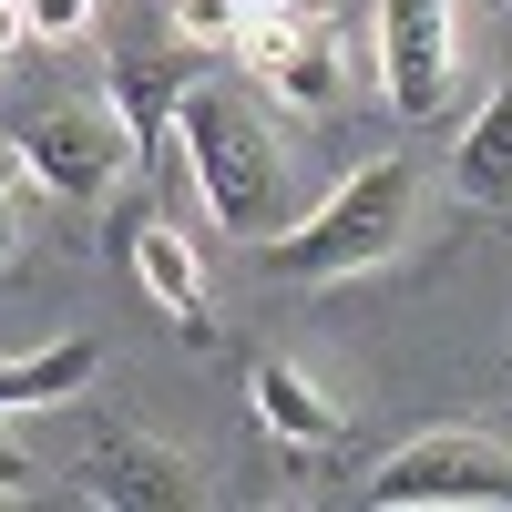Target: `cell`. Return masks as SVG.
Wrapping results in <instances>:
<instances>
[{
	"label": "cell",
	"mask_w": 512,
	"mask_h": 512,
	"mask_svg": "<svg viewBox=\"0 0 512 512\" xmlns=\"http://www.w3.org/2000/svg\"><path fill=\"white\" fill-rule=\"evenodd\" d=\"M420 226V164L410 154H369L349 185H328L308 216H287L277 236H256L277 277L297 287H328V277H359V267H390Z\"/></svg>",
	"instance_id": "cell-1"
},
{
	"label": "cell",
	"mask_w": 512,
	"mask_h": 512,
	"mask_svg": "<svg viewBox=\"0 0 512 512\" xmlns=\"http://www.w3.org/2000/svg\"><path fill=\"white\" fill-rule=\"evenodd\" d=\"M175 144H185V175H195V205L216 216L226 236H277L287 226V154L267 134V113L226 82H185L175 103Z\"/></svg>",
	"instance_id": "cell-2"
},
{
	"label": "cell",
	"mask_w": 512,
	"mask_h": 512,
	"mask_svg": "<svg viewBox=\"0 0 512 512\" xmlns=\"http://www.w3.org/2000/svg\"><path fill=\"white\" fill-rule=\"evenodd\" d=\"M359 502L369 512H512V461L472 431H431L379 461L359 482Z\"/></svg>",
	"instance_id": "cell-3"
},
{
	"label": "cell",
	"mask_w": 512,
	"mask_h": 512,
	"mask_svg": "<svg viewBox=\"0 0 512 512\" xmlns=\"http://www.w3.org/2000/svg\"><path fill=\"white\" fill-rule=\"evenodd\" d=\"M21 154H31V175H41L52 205H103V195L144 164V144H134V123H123L113 93H103V103H52V113H31V123H21Z\"/></svg>",
	"instance_id": "cell-4"
},
{
	"label": "cell",
	"mask_w": 512,
	"mask_h": 512,
	"mask_svg": "<svg viewBox=\"0 0 512 512\" xmlns=\"http://www.w3.org/2000/svg\"><path fill=\"white\" fill-rule=\"evenodd\" d=\"M461 82V0H379V93L400 123H431Z\"/></svg>",
	"instance_id": "cell-5"
},
{
	"label": "cell",
	"mask_w": 512,
	"mask_h": 512,
	"mask_svg": "<svg viewBox=\"0 0 512 512\" xmlns=\"http://www.w3.org/2000/svg\"><path fill=\"white\" fill-rule=\"evenodd\" d=\"M82 502H103V512H195L205 502V472L175 441L103 420V431L82 441Z\"/></svg>",
	"instance_id": "cell-6"
},
{
	"label": "cell",
	"mask_w": 512,
	"mask_h": 512,
	"mask_svg": "<svg viewBox=\"0 0 512 512\" xmlns=\"http://www.w3.org/2000/svg\"><path fill=\"white\" fill-rule=\"evenodd\" d=\"M246 410H256V431H267L277 451H297V461L349 451V410H338L297 359H256V369H246Z\"/></svg>",
	"instance_id": "cell-7"
},
{
	"label": "cell",
	"mask_w": 512,
	"mask_h": 512,
	"mask_svg": "<svg viewBox=\"0 0 512 512\" xmlns=\"http://www.w3.org/2000/svg\"><path fill=\"white\" fill-rule=\"evenodd\" d=\"M236 62L267 82L277 103H297V113H328V103H338V52L308 41L297 21H246V31H236Z\"/></svg>",
	"instance_id": "cell-8"
},
{
	"label": "cell",
	"mask_w": 512,
	"mask_h": 512,
	"mask_svg": "<svg viewBox=\"0 0 512 512\" xmlns=\"http://www.w3.org/2000/svg\"><path fill=\"white\" fill-rule=\"evenodd\" d=\"M123 267H134L144 297L185 328V349H205V338H216V318H205V267H195V246H185L175 226H123Z\"/></svg>",
	"instance_id": "cell-9"
},
{
	"label": "cell",
	"mask_w": 512,
	"mask_h": 512,
	"mask_svg": "<svg viewBox=\"0 0 512 512\" xmlns=\"http://www.w3.org/2000/svg\"><path fill=\"white\" fill-rule=\"evenodd\" d=\"M93 369H103L93 338H52V349H31V359H0V410H52L72 390H93Z\"/></svg>",
	"instance_id": "cell-10"
},
{
	"label": "cell",
	"mask_w": 512,
	"mask_h": 512,
	"mask_svg": "<svg viewBox=\"0 0 512 512\" xmlns=\"http://www.w3.org/2000/svg\"><path fill=\"white\" fill-rule=\"evenodd\" d=\"M451 195L461 205H512V93H492L472 113V134L451 154Z\"/></svg>",
	"instance_id": "cell-11"
},
{
	"label": "cell",
	"mask_w": 512,
	"mask_h": 512,
	"mask_svg": "<svg viewBox=\"0 0 512 512\" xmlns=\"http://www.w3.org/2000/svg\"><path fill=\"white\" fill-rule=\"evenodd\" d=\"M175 41H205V52H236V31H246V0H175Z\"/></svg>",
	"instance_id": "cell-12"
},
{
	"label": "cell",
	"mask_w": 512,
	"mask_h": 512,
	"mask_svg": "<svg viewBox=\"0 0 512 512\" xmlns=\"http://www.w3.org/2000/svg\"><path fill=\"white\" fill-rule=\"evenodd\" d=\"M31 11V41H82L93 31V0H21Z\"/></svg>",
	"instance_id": "cell-13"
},
{
	"label": "cell",
	"mask_w": 512,
	"mask_h": 512,
	"mask_svg": "<svg viewBox=\"0 0 512 512\" xmlns=\"http://www.w3.org/2000/svg\"><path fill=\"white\" fill-rule=\"evenodd\" d=\"M11 256H21V195L0 185V267H11Z\"/></svg>",
	"instance_id": "cell-14"
},
{
	"label": "cell",
	"mask_w": 512,
	"mask_h": 512,
	"mask_svg": "<svg viewBox=\"0 0 512 512\" xmlns=\"http://www.w3.org/2000/svg\"><path fill=\"white\" fill-rule=\"evenodd\" d=\"M21 41H31V11H21V0H0V62H11Z\"/></svg>",
	"instance_id": "cell-15"
},
{
	"label": "cell",
	"mask_w": 512,
	"mask_h": 512,
	"mask_svg": "<svg viewBox=\"0 0 512 512\" xmlns=\"http://www.w3.org/2000/svg\"><path fill=\"white\" fill-rule=\"evenodd\" d=\"M0 492H31V451L21 441H0Z\"/></svg>",
	"instance_id": "cell-16"
},
{
	"label": "cell",
	"mask_w": 512,
	"mask_h": 512,
	"mask_svg": "<svg viewBox=\"0 0 512 512\" xmlns=\"http://www.w3.org/2000/svg\"><path fill=\"white\" fill-rule=\"evenodd\" d=\"M246 21H297V0H246Z\"/></svg>",
	"instance_id": "cell-17"
}]
</instances>
